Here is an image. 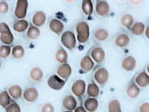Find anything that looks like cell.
I'll list each match as a JSON object with an SVG mask.
<instances>
[{
	"label": "cell",
	"instance_id": "6da1fadb",
	"mask_svg": "<svg viewBox=\"0 0 149 112\" xmlns=\"http://www.w3.org/2000/svg\"><path fill=\"white\" fill-rule=\"evenodd\" d=\"M77 38L79 43L86 42L89 37V26L85 22H80L76 25Z\"/></svg>",
	"mask_w": 149,
	"mask_h": 112
},
{
	"label": "cell",
	"instance_id": "7a4b0ae2",
	"mask_svg": "<svg viewBox=\"0 0 149 112\" xmlns=\"http://www.w3.org/2000/svg\"><path fill=\"white\" fill-rule=\"evenodd\" d=\"M62 44L68 49L72 50L76 46V38L74 34L70 31L64 32L61 36Z\"/></svg>",
	"mask_w": 149,
	"mask_h": 112
},
{
	"label": "cell",
	"instance_id": "3957f363",
	"mask_svg": "<svg viewBox=\"0 0 149 112\" xmlns=\"http://www.w3.org/2000/svg\"><path fill=\"white\" fill-rule=\"evenodd\" d=\"M28 2L26 0H18L15 10V15L19 19H23L26 16Z\"/></svg>",
	"mask_w": 149,
	"mask_h": 112
},
{
	"label": "cell",
	"instance_id": "277c9868",
	"mask_svg": "<svg viewBox=\"0 0 149 112\" xmlns=\"http://www.w3.org/2000/svg\"><path fill=\"white\" fill-rule=\"evenodd\" d=\"M48 85L52 89L58 90L61 89L65 85V81L56 75L51 76L47 81Z\"/></svg>",
	"mask_w": 149,
	"mask_h": 112
},
{
	"label": "cell",
	"instance_id": "5b68a950",
	"mask_svg": "<svg viewBox=\"0 0 149 112\" xmlns=\"http://www.w3.org/2000/svg\"><path fill=\"white\" fill-rule=\"evenodd\" d=\"M94 77L97 82L100 84H104L108 80L109 74L106 69L101 68L95 72Z\"/></svg>",
	"mask_w": 149,
	"mask_h": 112
},
{
	"label": "cell",
	"instance_id": "8992f818",
	"mask_svg": "<svg viewBox=\"0 0 149 112\" xmlns=\"http://www.w3.org/2000/svg\"><path fill=\"white\" fill-rule=\"evenodd\" d=\"M86 84L84 80L79 79L76 80L72 86V92L77 96H81L85 91Z\"/></svg>",
	"mask_w": 149,
	"mask_h": 112
},
{
	"label": "cell",
	"instance_id": "52a82bcc",
	"mask_svg": "<svg viewBox=\"0 0 149 112\" xmlns=\"http://www.w3.org/2000/svg\"><path fill=\"white\" fill-rule=\"evenodd\" d=\"M95 10L98 15L101 16H105L109 13V7L108 4L104 1H98L95 6Z\"/></svg>",
	"mask_w": 149,
	"mask_h": 112
},
{
	"label": "cell",
	"instance_id": "ba28073f",
	"mask_svg": "<svg viewBox=\"0 0 149 112\" xmlns=\"http://www.w3.org/2000/svg\"><path fill=\"white\" fill-rule=\"evenodd\" d=\"M38 96V91L36 89L33 88H29L26 89L23 93L24 99L29 102H34L37 99Z\"/></svg>",
	"mask_w": 149,
	"mask_h": 112
},
{
	"label": "cell",
	"instance_id": "9c48e42d",
	"mask_svg": "<svg viewBox=\"0 0 149 112\" xmlns=\"http://www.w3.org/2000/svg\"><path fill=\"white\" fill-rule=\"evenodd\" d=\"M121 65L124 70L126 71H130L135 68L136 61L134 57L132 56H127L123 59Z\"/></svg>",
	"mask_w": 149,
	"mask_h": 112
},
{
	"label": "cell",
	"instance_id": "30bf717a",
	"mask_svg": "<svg viewBox=\"0 0 149 112\" xmlns=\"http://www.w3.org/2000/svg\"><path fill=\"white\" fill-rule=\"evenodd\" d=\"M72 69L70 65L64 63L61 65L57 69L58 75L62 78L66 79L70 75Z\"/></svg>",
	"mask_w": 149,
	"mask_h": 112
},
{
	"label": "cell",
	"instance_id": "8fae6325",
	"mask_svg": "<svg viewBox=\"0 0 149 112\" xmlns=\"http://www.w3.org/2000/svg\"><path fill=\"white\" fill-rule=\"evenodd\" d=\"M91 55L95 62L99 63L104 60L105 58V52L102 48L97 47L92 50Z\"/></svg>",
	"mask_w": 149,
	"mask_h": 112
},
{
	"label": "cell",
	"instance_id": "7c38bea8",
	"mask_svg": "<svg viewBox=\"0 0 149 112\" xmlns=\"http://www.w3.org/2000/svg\"><path fill=\"white\" fill-rule=\"evenodd\" d=\"M45 14L42 11H38L34 13L32 18V22L36 26H41L45 22Z\"/></svg>",
	"mask_w": 149,
	"mask_h": 112
},
{
	"label": "cell",
	"instance_id": "4fadbf2b",
	"mask_svg": "<svg viewBox=\"0 0 149 112\" xmlns=\"http://www.w3.org/2000/svg\"><path fill=\"white\" fill-rule=\"evenodd\" d=\"M63 106L68 110H73L76 106V101L75 99L70 95L65 96L62 101Z\"/></svg>",
	"mask_w": 149,
	"mask_h": 112
},
{
	"label": "cell",
	"instance_id": "5bb4252c",
	"mask_svg": "<svg viewBox=\"0 0 149 112\" xmlns=\"http://www.w3.org/2000/svg\"><path fill=\"white\" fill-rule=\"evenodd\" d=\"M49 26L50 30L56 34H60L63 29V23L56 19L51 20Z\"/></svg>",
	"mask_w": 149,
	"mask_h": 112
},
{
	"label": "cell",
	"instance_id": "9a60e30c",
	"mask_svg": "<svg viewBox=\"0 0 149 112\" xmlns=\"http://www.w3.org/2000/svg\"><path fill=\"white\" fill-rule=\"evenodd\" d=\"M84 106L85 108L89 112H94L97 110L98 103L97 99L94 98H88L85 100Z\"/></svg>",
	"mask_w": 149,
	"mask_h": 112
},
{
	"label": "cell",
	"instance_id": "2e32d148",
	"mask_svg": "<svg viewBox=\"0 0 149 112\" xmlns=\"http://www.w3.org/2000/svg\"><path fill=\"white\" fill-rule=\"evenodd\" d=\"M136 82L140 87H145L149 85V76L146 72H141L136 76Z\"/></svg>",
	"mask_w": 149,
	"mask_h": 112
},
{
	"label": "cell",
	"instance_id": "e0dca14e",
	"mask_svg": "<svg viewBox=\"0 0 149 112\" xmlns=\"http://www.w3.org/2000/svg\"><path fill=\"white\" fill-rule=\"evenodd\" d=\"M130 38L126 34H121L117 36L115 40V44L119 47H124L129 43Z\"/></svg>",
	"mask_w": 149,
	"mask_h": 112
},
{
	"label": "cell",
	"instance_id": "ac0fdd59",
	"mask_svg": "<svg viewBox=\"0 0 149 112\" xmlns=\"http://www.w3.org/2000/svg\"><path fill=\"white\" fill-rule=\"evenodd\" d=\"M93 66L94 62L88 56L84 57L80 61V66L86 71H90L93 68Z\"/></svg>",
	"mask_w": 149,
	"mask_h": 112
},
{
	"label": "cell",
	"instance_id": "d6986e66",
	"mask_svg": "<svg viewBox=\"0 0 149 112\" xmlns=\"http://www.w3.org/2000/svg\"><path fill=\"white\" fill-rule=\"evenodd\" d=\"M29 26V23L23 19L19 20L15 22L13 25V29L17 32H23L27 29Z\"/></svg>",
	"mask_w": 149,
	"mask_h": 112
},
{
	"label": "cell",
	"instance_id": "ffe728a7",
	"mask_svg": "<svg viewBox=\"0 0 149 112\" xmlns=\"http://www.w3.org/2000/svg\"><path fill=\"white\" fill-rule=\"evenodd\" d=\"M30 76L33 80L40 81L42 78L43 72L40 68L34 67L31 69L30 72Z\"/></svg>",
	"mask_w": 149,
	"mask_h": 112
},
{
	"label": "cell",
	"instance_id": "44dd1931",
	"mask_svg": "<svg viewBox=\"0 0 149 112\" xmlns=\"http://www.w3.org/2000/svg\"><path fill=\"white\" fill-rule=\"evenodd\" d=\"M9 94L14 99L19 98L22 93L21 88L16 85H12L8 89Z\"/></svg>",
	"mask_w": 149,
	"mask_h": 112
},
{
	"label": "cell",
	"instance_id": "7402d4cb",
	"mask_svg": "<svg viewBox=\"0 0 149 112\" xmlns=\"http://www.w3.org/2000/svg\"><path fill=\"white\" fill-rule=\"evenodd\" d=\"M95 38L99 41H104L108 37V32L104 29H97L94 33Z\"/></svg>",
	"mask_w": 149,
	"mask_h": 112
},
{
	"label": "cell",
	"instance_id": "603a6c76",
	"mask_svg": "<svg viewBox=\"0 0 149 112\" xmlns=\"http://www.w3.org/2000/svg\"><path fill=\"white\" fill-rule=\"evenodd\" d=\"M81 9L83 12L86 15H91L93 10V6L92 4V2L90 0H85L82 1Z\"/></svg>",
	"mask_w": 149,
	"mask_h": 112
},
{
	"label": "cell",
	"instance_id": "cb8c5ba5",
	"mask_svg": "<svg viewBox=\"0 0 149 112\" xmlns=\"http://www.w3.org/2000/svg\"><path fill=\"white\" fill-rule=\"evenodd\" d=\"M126 93L129 97L131 98H135L140 93V89L135 84H131L127 87Z\"/></svg>",
	"mask_w": 149,
	"mask_h": 112
},
{
	"label": "cell",
	"instance_id": "d4e9b609",
	"mask_svg": "<svg viewBox=\"0 0 149 112\" xmlns=\"http://www.w3.org/2000/svg\"><path fill=\"white\" fill-rule=\"evenodd\" d=\"M87 94L92 97H95L98 95L99 89L97 85L94 83H90L88 84L87 89Z\"/></svg>",
	"mask_w": 149,
	"mask_h": 112
},
{
	"label": "cell",
	"instance_id": "484cf974",
	"mask_svg": "<svg viewBox=\"0 0 149 112\" xmlns=\"http://www.w3.org/2000/svg\"><path fill=\"white\" fill-rule=\"evenodd\" d=\"M10 101V96L9 93L3 91L0 93V105L3 107H6L9 105V103Z\"/></svg>",
	"mask_w": 149,
	"mask_h": 112
},
{
	"label": "cell",
	"instance_id": "4316f807",
	"mask_svg": "<svg viewBox=\"0 0 149 112\" xmlns=\"http://www.w3.org/2000/svg\"><path fill=\"white\" fill-rule=\"evenodd\" d=\"M12 54L14 58L16 59H19L24 55V50L23 47L21 46H15L12 50Z\"/></svg>",
	"mask_w": 149,
	"mask_h": 112
},
{
	"label": "cell",
	"instance_id": "83f0119b",
	"mask_svg": "<svg viewBox=\"0 0 149 112\" xmlns=\"http://www.w3.org/2000/svg\"><path fill=\"white\" fill-rule=\"evenodd\" d=\"M68 58V54L62 48L58 50L55 54V59L59 63L65 62Z\"/></svg>",
	"mask_w": 149,
	"mask_h": 112
},
{
	"label": "cell",
	"instance_id": "f1b7e54d",
	"mask_svg": "<svg viewBox=\"0 0 149 112\" xmlns=\"http://www.w3.org/2000/svg\"><path fill=\"white\" fill-rule=\"evenodd\" d=\"M144 24L141 22H137L133 24L131 30L133 34L135 35L141 34L144 30Z\"/></svg>",
	"mask_w": 149,
	"mask_h": 112
},
{
	"label": "cell",
	"instance_id": "f546056e",
	"mask_svg": "<svg viewBox=\"0 0 149 112\" xmlns=\"http://www.w3.org/2000/svg\"><path fill=\"white\" fill-rule=\"evenodd\" d=\"M40 32L36 26H30L27 32V37L30 39H35L40 35Z\"/></svg>",
	"mask_w": 149,
	"mask_h": 112
},
{
	"label": "cell",
	"instance_id": "4dcf8cb0",
	"mask_svg": "<svg viewBox=\"0 0 149 112\" xmlns=\"http://www.w3.org/2000/svg\"><path fill=\"white\" fill-rule=\"evenodd\" d=\"M108 112H122L120 103L118 100H112L109 103Z\"/></svg>",
	"mask_w": 149,
	"mask_h": 112
},
{
	"label": "cell",
	"instance_id": "1f68e13d",
	"mask_svg": "<svg viewBox=\"0 0 149 112\" xmlns=\"http://www.w3.org/2000/svg\"><path fill=\"white\" fill-rule=\"evenodd\" d=\"M120 23L123 26L129 28L133 23V18L130 15H125L121 18Z\"/></svg>",
	"mask_w": 149,
	"mask_h": 112
},
{
	"label": "cell",
	"instance_id": "d6a6232c",
	"mask_svg": "<svg viewBox=\"0 0 149 112\" xmlns=\"http://www.w3.org/2000/svg\"><path fill=\"white\" fill-rule=\"evenodd\" d=\"M0 40L5 44H10L13 41V36L12 33L6 34H1Z\"/></svg>",
	"mask_w": 149,
	"mask_h": 112
},
{
	"label": "cell",
	"instance_id": "836d02e7",
	"mask_svg": "<svg viewBox=\"0 0 149 112\" xmlns=\"http://www.w3.org/2000/svg\"><path fill=\"white\" fill-rule=\"evenodd\" d=\"M10 52V48L8 46H2L0 47V57L2 58H6Z\"/></svg>",
	"mask_w": 149,
	"mask_h": 112
},
{
	"label": "cell",
	"instance_id": "e575fe53",
	"mask_svg": "<svg viewBox=\"0 0 149 112\" xmlns=\"http://www.w3.org/2000/svg\"><path fill=\"white\" fill-rule=\"evenodd\" d=\"M6 112H20V108L16 103H13L6 107Z\"/></svg>",
	"mask_w": 149,
	"mask_h": 112
},
{
	"label": "cell",
	"instance_id": "d590c367",
	"mask_svg": "<svg viewBox=\"0 0 149 112\" xmlns=\"http://www.w3.org/2000/svg\"><path fill=\"white\" fill-rule=\"evenodd\" d=\"M11 33L9 26L6 23H0V33L1 34H6Z\"/></svg>",
	"mask_w": 149,
	"mask_h": 112
},
{
	"label": "cell",
	"instance_id": "8d00e7d4",
	"mask_svg": "<svg viewBox=\"0 0 149 112\" xmlns=\"http://www.w3.org/2000/svg\"><path fill=\"white\" fill-rule=\"evenodd\" d=\"M41 112H54V108L50 103H45L41 108Z\"/></svg>",
	"mask_w": 149,
	"mask_h": 112
},
{
	"label": "cell",
	"instance_id": "74e56055",
	"mask_svg": "<svg viewBox=\"0 0 149 112\" xmlns=\"http://www.w3.org/2000/svg\"><path fill=\"white\" fill-rule=\"evenodd\" d=\"M9 7L6 2H0V13H6L8 10Z\"/></svg>",
	"mask_w": 149,
	"mask_h": 112
},
{
	"label": "cell",
	"instance_id": "f35d334b",
	"mask_svg": "<svg viewBox=\"0 0 149 112\" xmlns=\"http://www.w3.org/2000/svg\"><path fill=\"white\" fill-rule=\"evenodd\" d=\"M140 112H149V103H144L142 104L139 108Z\"/></svg>",
	"mask_w": 149,
	"mask_h": 112
},
{
	"label": "cell",
	"instance_id": "ab89813d",
	"mask_svg": "<svg viewBox=\"0 0 149 112\" xmlns=\"http://www.w3.org/2000/svg\"><path fill=\"white\" fill-rule=\"evenodd\" d=\"M74 112H87V111L85 110V108L84 107L80 106V107H77L75 109Z\"/></svg>",
	"mask_w": 149,
	"mask_h": 112
},
{
	"label": "cell",
	"instance_id": "60d3db41",
	"mask_svg": "<svg viewBox=\"0 0 149 112\" xmlns=\"http://www.w3.org/2000/svg\"><path fill=\"white\" fill-rule=\"evenodd\" d=\"M145 33H146V36H147V37L149 39V26H148V27L146 28Z\"/></svg>",
	"mask_w": 149,
	"mask_h": 112
},
{
	"label": "cell",
	"instance_id": "b9f144b4",
	"mask_svg": "<svg viewBox=\"0 0 149 112\" xmlns=\"http://www.w3.org/2000/svg\"><path fill=\"white\" fill-rule=\"evenodd\" d=\"M147 71H148V73H149V64L147 65Z\"/></svg>",
	"mask_w": 149,
	"mask_h": 112
},
{
	"label": "cell",
	"instance_id": "7bdbcfd3",
	"mask_svg": "<svg viewBox=\"0 0 149 112\" xmlns=\"http://www.w3.org/2000/svg\"><path fill=\"white\" fill-rule=\"evenodd\" d=\"M64 112H70V111H64Z\"/></svg>",
	"mask_w": 149,
	"mask_h": 112
},
{
	"label": "cell",
	"instance_id": "ee69618b",
	"mask_svg": "<svg viewBox=\"0 0 149 112\" xmlns=\"http://www.w3.org/2000/svg\"><path fill=\"white\" fill-rule=\"evenodd\" d=\"M1 62H0V68H1Z\"/></svg>",
	"mask_w": 149,
	"mask_h": 112
}]
</instances>
